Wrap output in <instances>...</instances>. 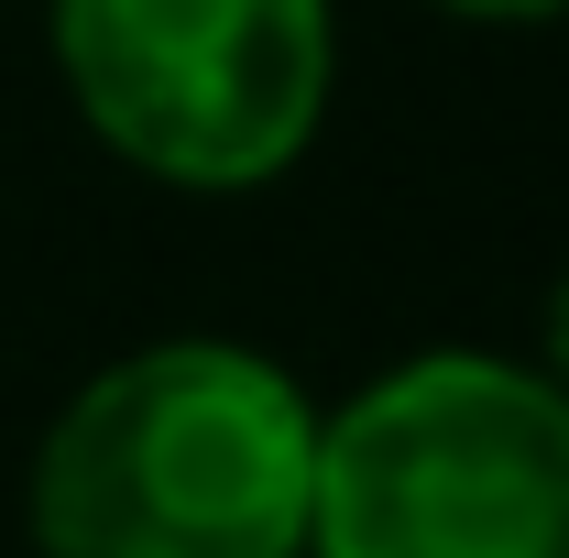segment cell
<instances>
[{
    "mask_svg": "<svg viewBox=\"0 0 569 558\" xmlns=\"http://www.w3.org/2000/svg\"><path fill=\"white\" fill-rule=\"evenodd\" d=\"M318 395L252 340H142L33 438V558H307Z\"/></svg>",
    "mask_w": 569,
    "mask_h": 558,
    "instance_id": "cell-1",
    "label": "cell"
},
{
    "mask_svg": "<svg viewBox=\"0 0 569 558\" xmlns=\"http://www.w3.org/2000/svg\"><path fill=\"white\" fill-rule=\"evenodd\" d=\"M307 558H569V395L515 350H417L318 406Z\"/></svg>",
    "mask_w": 569,
    "mask_h": 558,
    "instance_id": "cell-2",
    "label": "cell"
},
{
    "mask_svg": "<svg viewBox=\"0 0 569 558\" xmlns=\"http://www.w3.org/2000/svg\"><path fill=\"white\" fill-rule=\"evenodd\" d=\"M77 121L176 198H252L307 165L340 88L329 0H44Z\"/></svg>",
    "mask_w": 569,
    "mask_h": 558,
    "instance_id": "cell-3",
    "label": "cell"
},
{
    "mask_svg": "<svg viewBox=\"0 0 569 558\" xmlns=\"http://www.w3.org/2000/svg\"><path fill=\"white\" fill-rule=\"evenodd\" d=\"M449 22H503V33H537V22H569V0H427Z\"/></svg>",
    "mask_w": 569,
    "mask_h": 558,
    "instance_id": "cell-4",
    "label": "cell"
},
{
    "mask_svg": "<svg viewBox=\"0 0 569 558\" xmlns=\"http://www.w3.org/2000/svg\"><path fill=\"white\" fill-rule=\"evenodd\" d=\"M537 372L569 395V263H559V285H548V318H537Z\"/></svg>",
    "mask_w": 569,
    "mask_h": 558,
    "instance_id": "cell-5",
    "label": "cell"
}]
</instances>
